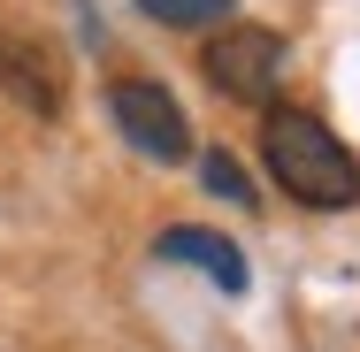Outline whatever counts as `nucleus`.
<instances>
[{
  "label": "nucleus",
  "instance_id": "1",
  "mask_svg": "<svg viewBox=\"0 0 360 352\" xmlns=\"http://www.w3.org/2000/svg\"><path fill=\"white\" fill-rule=\"evenodd\" d=\"M261 161L284 184V200H299V207H314V214H338V207L360 200V161L307 107H269L261 115Z\"/></svg>",
  "mask_w": 360,
  "mask_h": 352
},
{
  "label": "nucleus",
  "instance_id": "2",
  "mask_svg": "<svg viewBox=\"0 0 360 352\" xmlns=\"http://www.w3.org/2000/svg\"><path fill=\"white\" fill-rule=\"evenodd\" d=\"M200 70H207V84H215L222 100L269 107V92L284 77V39L261 31V23H222L215 39H207V54H200Z\"/></svg>",
  "mask_w": 360,
  "mask_h": 352
},
{
  "label": "nucleus",
  "instance_id": "3",
  "mask_svg": "<svg viewBox=\"0 0 360 352\" xmlns=\"http://www.w3.org/2000/svg\"><path fill=\"white\" fill-rule=\"evenodd\" d=\"M108 115H115L123 145L146 153V161H161V169L192 153V123H184V107H176L153 77H115V84H108Z\"/></svg>",
  "mask_w": 360,
  "mask_h": 352
},
{
  "label": "nucleus",
  "instance_id": "6",
  "mask_svg": "<svg viewBox=\"0 0 360 352\" xmlns=\"http://www.w3.org/2000/svg\"><path fill=\"white\" fill-rule=\"evenodd\" d=\"M200 184H207L215 200H230V207H253V184H245V169H238L222 145H215V153H200Z\"/></svg>",
  "mask_w": 360,
  "mask_h": 352
},
{
  "label": "nucleus",
  "instance_id": "5",
  "mask_svg": "<svg viewBox=\"0 0 360 352\" xmlns=\"http://www.w3.org/2000/svg\"><path fill=\"white\" fill-rule=\"evenodd\" d=\"M238 0H139V15H153V23H169V31H207V23H222Z\"/></svg>",
  "mask_w": 360,
  "mask_h": 352
},
{
  "label": "nucleus",
  "instance_id": "4",
  "mask_svg": "<svg viewBox=\"0 0 360 352\" xmlns=\"http://www.w3.org/2000/svg\"><path fill=\"white\" fill-rule=\"evenodd\" d=\"M153 253H161V261H184V268H200V276H215V291H230V299L245 291V253H238L230 237H215V230H200V222L161 230Z\"/></svg>",
  "mask_w": 360,
  "mask_h": 352
}]
</instances>
